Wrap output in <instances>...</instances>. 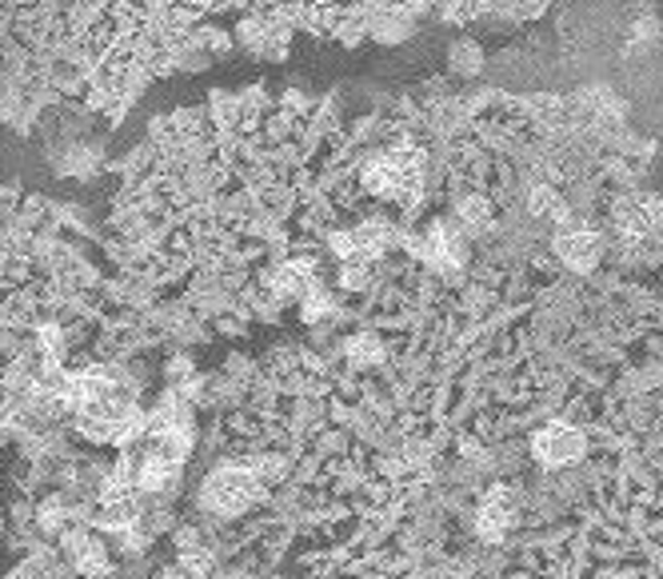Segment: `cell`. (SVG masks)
Returning a JSON list of instances; mask_svg holds the SVG:
<instances>
[{
    "label": "cell",
    "instance_id": "1",
    "mask_svg": "<svg viewBox=\"0 0 663 579\" xmlns=\"http://www.w3.org/2000/svg\"><path fill=\"white\" fill-rule=\"evenodd\" d=\"M260 500V476L252 468H216L200 488V504L212 516H240Z\"/></svg>",
    "mask_w": 663,
    "mask_h": 579
},
{
    "label": "cell",
    "instance_id": "2",
    "mask_svg": "<svg viewBox=\"0 0 663 579\" xmlns=\"http://www.w3.org/2000/svg\"><path fill=\"white\" fill-rule=\"evenodd\" d=\"M368 188L376 197H388V200H416L420 197V156L412 149H396V152H384L376 161L368 164L364 173Z\"/></svg>",
    "mask_w": 663,
    "mask_h": 579
},
{
    "label": "cell",
    "instance_id": "3",
    "mask_svg": "<svg viewBox=\"0 0 663 579\" xmlns=\"http://www.w3.org/2000/svg\"><path fill=\"white\" fill-rule=\"evenodd\" d=\"M61 552L68 555V564H73L85 579H112V576H116V571H112V555H109V547H104V540H100L92 528H85V524H73V528L64 531Z\"/></svg>",
    "mask_w": 663,
    "mask_h": 579
},
{
    "label": "cell",
    "instance_id": "4",
    "mask_svg": "<svg viewBox=\"0 0 663 579\" xmlns=\"http://www.w3.org/2000/svg\"><path fill=\"white\" fill-rule=\"evenodd\" d=\"M531 448H536V456H540L548 468H564V464H576L588 444H584V436H579L576 428H560V424H552V428L536 431Z\"/></svg>",
    "mask_w": 663,
    "mask_h": 579
},
{
    "label": "cell",
    "instance_id": "5",
    "mask_svg": "<svg viewBox=\"0 0 663 579\" xmlns=\"http://www.w3.org/2000/svg\"><path fill=\"white\" fill-rule=\"evenodd\" d=\"M555 252H560L576 272H588L591 264H596V256H600V244H596V236L579 228V232L560 236V240H555Z\"/></svg>",
    "mask_w": 663,
    "mask_h": 579
},
{
    "label": "cell",
    "instance_id": "6",
    "mask_svg": "<svg viewBox=\"0 0 663 579\" xmlns=\"http://www.w3.org/2000/svg\"><path fill=\"white\" fill-rule=\"evenodd\" d=\"M508 524H512V504H508V495L491 492L488 500H484V507H479V536L496 543L508 531Z\"/></svg>",
    "mask_w": 663,
    "mask_h": 579
},
{
    "label": "cell",
    "instance_id": "7",
    "mask_svg": "<svg viewBox=\"0 0 663 579\" xmlns=\"http://www.w3.org/2000/svg\"><path fill=\"white\" fill-rule=\"evenodd\" d=\"M272 284H276L280 297H304L308 288H312V264H284Z\"/></svg>",
    "mask_w": 663,
    "mask_h": 579
},
{
    "label": "cell",
    "instance_id": "8",
    "mask_svg": "<svg viewBox=\"0 0 663 579\" xmlns=\"http://www.w3.org/2000/svg\"><path fill=\"white\" fill-rule=\"evenodd\" d=\"M180 564L188 567V571H192V576H209L212 571V555L204 552V547H188V552H180Z\"/></svg>",
    "mask_w": 663,
    "mask_h": 579
},
{
    "label": "cell",
    "instance_id": "9",
    "mask_svg": "<svg viewBox=\"0 0 663 579\" xmlns=\"http://www.w3.org/2000/svg\"><path fill=\"white\" fill-rule=\"evenodd\" d=\"M157 579H197V576H192L185 564H173V567H164V571H157Z\"/></svg>",
    "mask_w": 663,
    "mask_h": 579
},
{
    "label": "cell",
    "instance_id": "10",
    "mask_svg": "<svg viewBox=\"0 0 663 579\" xmlns=\"http://www.w3.org/2000/svg\"><path fill=\"white\" fill-rule=\"evenodd\" d=\"M233 579H245V576H233Z\"/></svg>",
    "mask_w": 663,
    "mask_h": 579
}]
</instances>
